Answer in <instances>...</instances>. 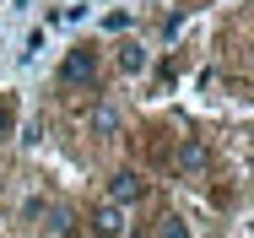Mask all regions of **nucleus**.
Wrapping results in <instances>:
<instances>
[{"label":"nucleus","mask_w":254,"mask_h":238,"mask_svg":"<svg viewBox=\"0 0 254 238\" xmlns=\"http://www.w3.org/2000/svg\"><path fill=\"white\" fill-rule=\"evenodd\" d=\"M60 76H65V81H87V76H92V49H70V60H65Z\"/></svg>","instance_id":"f257e3e1"},{"label":"nucleus","mask_w":254,"mask_h":238,"mask_svg":"<svg viewBox=\"0 0 254 238\" xmlns=\"http://www.w3.org/2000/svg\"><path fill=\"white\" fill-rule=\"evenodd\" d=\"M114 206H125V200H135V195H141V179H135V173H114Z\"/></svg>","instance_id":"f03ea898"},{"label":"nucleus","mask_w":254,"mask_h":238,"mask_svg":"<svg viewBox=\"0 0 254 238\" xmlns=\"http://www.w3.org/2000/svg\"><path fill=\"white\" fill-rule=\"evenodd\" d=\"M119 65H125V71H146V49H141V44H125V49H119Z\"/></svg>","instance_id":"7ed1b4c3"},{"label":"nucleus","mask_w":254,"mask_h":238,"mask_svg":"<svg viewBox=\"0 0 254 238\" xmlns=\"http://www.w3.org/2000/svg\"><path fill=\"white\" fill-rule=\"evenodd\" d=\"M98 233H103V238L119 233V206H103V211H98Z\"/></svg>","instance_id":"20e7f679"},{"label":"nucleus","mask_w":254,"mask_h":238,"mask_svg":"<svg viewBox=\"0 0 254 238\" xmlns=\"http://www.w3.org/2000/svg\"><path fill=\"white\" fill-rule=\"evenodd\" d=\"M162 238H190V233H184V222H168V233H162Z\"/></svg>","instance_id":"39448f33"}]
</instances>
